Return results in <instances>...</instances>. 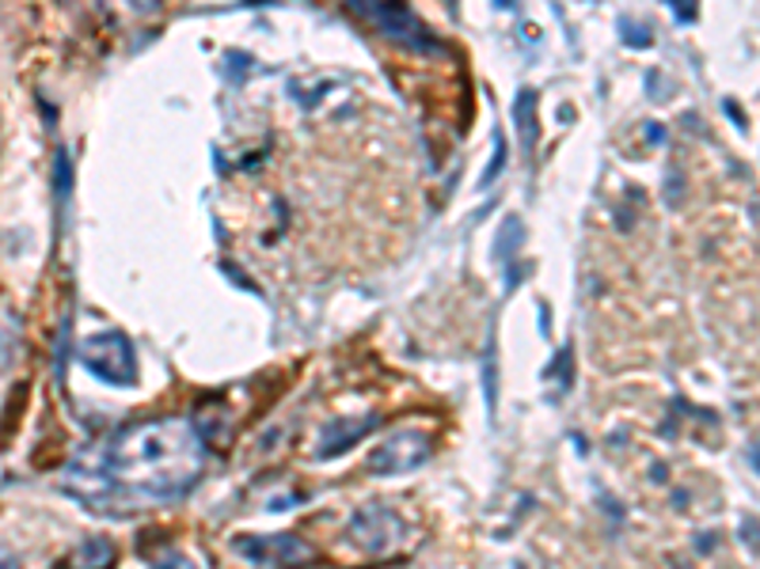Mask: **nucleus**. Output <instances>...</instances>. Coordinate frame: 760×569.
<instances>
[{
    "instance_id": "ddd939ff",
    "label": "nucleus",
    "mask_w": 760,
    "mask_h": 569,
    "mask_svg": "<svg viewBox=\"0 0 760 569\" xmlns=\"http://www.w3.org/2000/svg\"><path fill=\"white\" fill-rule=\"evenodd\" d=\"M0 569H23L20 555H15V550H8V547H0Z\"/></svg>"
},
{
    "instance_id": "6e6552de",
    "label": "nucleus",
    "mask_w": 760,
    "mask_h": 569,
    "mask_svg": "<svg viewBox=\"0 0 760 569\" xmlns=\"http://www.w3.org/2000/svg\"><path fill=\"white\" fill-rule=\"evenodd\" d=\"M532 95L529 92H521L517 95V107H514V114H517V126H521V141H525V149H532V141H537V118H532Z\"/></svg>"
},
{
    "instance_id": "f8f14e48",
    "label": "nucleus",
    "mask_w": 760,
    "mask_h": 569,
    "mask_svg": "<svg viewBox=\"0 0 760 569\" xmlns=\"http://www.w3.org/2000/svg\"><path fill=\"white\" fill-rule=\"evenodd\" d=\"M152 569H198V566H194L191 558H183V555H168V558H160Z\"/></svg>"
},
{
    "instance_id": "9b49d317",
    "label": "nucleus",
    "mask_w": 760,
    "mask_h": 569,
    "mask_svg": "<svg viewBox=\"0 0 760 569\" xmlns=\"http://www.w3.org/2000/svg\"><path fill=\"white\" fill-rule=\"evenodd\" d=\"M503 164H506V144H503V141H498V144H495V160H491L487 175H483V186H487V183H491V178H495V175H498V167H503Z\"/></svg>"
},
{
    "instance_id": "423d86ee",
    "label": "nucleus",
    "mask_w": 760,
    "mask_h": 569,
    "mask_svg": "<svg viewBox=\"0 0 760 569\" xmlns=\"http://www.w3.org/2000/svg\"><path fill=\"white\" fill-rule=\"evenodd\" d=\"M380 418H354V421H331L327 429L320 433V444H316V455L320 460H335V455H343L350 444H358L361 437L369 433V429H377Z\"/></svg>"
},
{
    "instance_id": "39448f33",
    "label": "nucleus",
    "mask_w": 760,
    "mask_h": 569,
    "mask_svg": "<svg viewBox=\"0 0 760 569\" xmlns=\"http://www.w3.org/2000/svg\"><path fill=\"white\" fill-rule=\"evenodd\" d=\"M434 452L430 433L423 429H395L384 441L377 444L373 455H369V471L373 475H407V471H418Z\"/></svg>"
},
{
    "instance_id": "1a4fd4ad",
    "label": "nucleus",
    "mask_w": 760,
    "mask_h": 569,
    "mask_svg": "<svg viewBox=\"0 0 760 569\" xmlns=\"http://www.w3.org/2000/svg\"><path fill=\"white\" fill-rule=\"evenodd\" d=\"M12 361H15V327L0 320V372H4Z\"/></svg>"
},
{
    "instance_id": "f03ea898",
    "label": "nucleus",
    "mask_w": 760,
    "mask_h": 569,
    "mask_svg": "<svg viewBox=\"0 0 760 569\" xmlns=\"http://www.w3.org/2000/svg\"><path fill=\"white\" fill-rule=\"evenodd\" d=\"M229 547L244 562L258 569H312L320 562V550L297 532H274V535H232Z\"/></svg>"
},
{
    "instance_id": "4468645a",
    "label": "nucleus",
    "mask_w": 760,
    "mask_h": 569,
    "mask_svg": "<svg viewBox=\"0 0 760 569\" xmlns=\"http://www.w3.org/2000/svg\"><path fill=\"white\" fill-rule=\"evenodd\" d=\"M129 4H134L137 12H152V8H160V0H129Z\"/></svg>"
},
{
    "instance_id": "20e7f679",
    "label": "nucleus",
    "mask_w": 760,
    "mask_h": 569,
    "mask_svg": "<svg viewBox=\"0 0 760 569\" xmlns=\"http://www.w3.org/2000/svg\"><path fill=\"white\" fill-rule=\"evenodd\" d=\"M77 361L111 387L137 384V353L129 346V338L118 335V330H100V335L84 338L77 346Z\"/></svg>"
},
{
    "instance_id": "f257e3e1",
    "label": "nucleus",
    "mask_w": 760,
    "mask_h": 569,
    "mask_svg": "<svg viewBox=\"0 0 760 569\" xmlns=\"http://www.w3.org/2000/svg\"><path fill=\"white\" fill-rule=\"evenodd\" d=\"M206 475V437L187 418H149L103 437L65 467L61 486L80 506L126 516L183 498Z\"/></svg>"
},
{
    "instance_id": "7ed1b4c3",
    "label": "nucleus",
    "mask_w": 760,
    "mask_h": 569,
    "mask_svg": "<svg viewBox=\"0 0 760 569\" xmlns=\"http://www.w3.org/2000/svg\"><path fill=\"white\" fill-rule=\"evenodd\" d=\"M346 543L358 555L388 558L407 547V520L388 506H361L350 516V524H346Z\"/></svg>"
},
{
    "instance_id": "0eeeda50",
    "label": "nucleus",
    "mask_w": 760,
    "mask_h": 569,
    "mask_svg": "<svg viewBox=\"0 0 760 569\" xmlns=\"http://www.w3.org/2000/svg\"><path fill=\"white\" fill-rule=\"evenodd\" d=\"M61 569H115V543L107 535H92L65 558Z\"/></svg>"
},
{
    "instance_id": "9d476101",
    "label": "nucleus",
    "mask_w": 760,
    "mask_h": 569,
    "mask_svg": "<svg viewBox=\"0 0 760 569\" xmlns=\"http://www.w3.org/2000/svg\"><path fill=\"white\" fill-rule=\"evenodd\" d=\"M517 235H521V228H517V221H514V217H509V221H506V240H503V235H498V251H503V258H509V251H514Z\"/></svg>"
}]
</instances>
